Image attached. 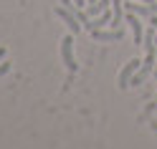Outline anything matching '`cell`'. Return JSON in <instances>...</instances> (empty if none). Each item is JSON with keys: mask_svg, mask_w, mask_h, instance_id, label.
Wrapping results in <instances>:
<instances>
[{"mask_svg": "<svg viewBox=\"0 0 157 149\" xmlns=\"http://www.w3.org/2000/svg\"><path fill=\"white\" fill-rule=\"evenodd\" d=\"M61 58H63V66L68 68V73H76L78 71V63L74 58V35H66L61 41Z\"/></svg>", "mask_w": 157, "mask_h": 149, "instance_id": "obj_1", "label": "cell"}, {"mask_svg": "<svg viewBox=\"0 0 157 149\" xmlns=\"http://www.w3.org/2000/svg\"><path fill=\"white\" fill-rule=\"evenodd\" d=\"M56 15L61 18V20H63V23H66L68 28H71V33H78V31H81V28H84L81 23H78V18L74 15V10H68L66 5H61V8H56Z\"/></svg>", "mask_w": 157, "mask_h": 149, "instance_id": "obj_2", "label": "cell"}, {"mask_svg": "<svg viewBox=\"0 0 157 149\" xmlns=\"http://www.w3.org/2000/svg\"><path fill=\"white\" fill-rule=\"evenodd\" d=\"M140 66H142V61L132 58V61L122 68V73H119V88H129V81H132V76L140 71Z\"/></svg>", "mask_w": 157, "mask_h": 149, "instance_id": "obj_3", "label": "cell"}, {"mask_svg": "<svg viewBox=\"0 0 157 149\" xmlns=\"http://www.w3.org/2000/svg\"><path fill=\"white\" fill-rule=\"evenodd\" d=\"M127 23H129V28H132L134 46H144V28H142V23H140V15L129 13V15H127Z\"/></svg>", "mask_w": 157, "mask_h": 149, "instance_id": "obj_4", "label": "cell"}, {"mask_svg": "<svg viewBox=\"0 0 157 149\" xmlns=\"http://www.w3.org/2000/svg\"><path fill=\"white\" fill-rule=\"evenodd\" d=\"M91 35H94V41H122L124 31H122V28H114V31L106 33V31H101V28H94Z\"/></svg>", "mask_w": 157, "mask_h": 149, "instance_id": "obj_5", "label": "cell"}, {"mask_svg": "<svg viewBox=\"0 0 157 149\" xmlns=\"http://www.w3.org/2000/svg\"><path fill=\"white\" fill-rule=\"evenodd\" d=\"M112 18H114V10H112V8H106V10H104L99 18H94L91 31H94V28H104V25H109V23H112Z\"/></svg>", "mask_w": 157, "mask_h": 149, "instance_id": "obj_6", "label": "cell"}, {"mask_svg": "<svg viewBox=\"0 0 157 149\" xmlns=\"http://www.w3.org/2000/svg\"><path fill=\"white\" fill-rule=\"evenodd\" d=\"M8 71H10V63H0V78H3Z\"/></svg>", "mask_w": 157, "mask_h": 149, "instance_id": "obj_7", "label": "cell"}, {"mask_svg": "<svg viewBox=\"0 0 157 149\" xmlns=\"http://www.w3.org/2000/svg\"><path fill=\"white\" fill-rule=\"evenodd\" d=\"M74 5H78V8H86V5H89V0H74Z\"/></svg>", "mask_w": 157, "mask_h": 149, "instance_id": "obj_8", "label": "cell"}, {"mask_svg": "<svg viewBox=\"0 0 157 149\" xmlns=\"http://www.w3.org/2000/svg\"><path fill=\"white\" fill-rule=\"evenodd\" d=\"M150 23H152V28L157 31V15H152V20H150Z\"/></svg>", "mask_w": 157, "mask_h": 149, "instance_id": "obj_9", "label": "cell"}, {"mask_svg": "<svg viewBox=\"0 0 157 149\" xmlns=\"http://www.w3.org/2000/svg\"><path fill=\"white\" fill-rule=\"evenodd\" d=\"M5 53H8L5 48H0V63H3V58H5Z\"/></svg>", "mask_w": 157, "mask_h": 149, "instance_id": "obj_10", "label": "cell"}, {"mask_svg": "<svg viewBox=\"0 0 157 149\" xmlns=\"http://www.w3.org/2000/svg\"><path fill=\"white\" fill-rule=\"evenodd\" d=\"M155 48H157V33H155Z\"/></svg>", "mask_w": 157, "mask_h": 149, "instance_id": "obj_11", "label": "cell"}, {"mask_svg": "<svg viewBox=\"0 0 157 149\" xmlns=\"http://www.w3.org/2000/svg\"><path fill=\"white\" fill-rule=\"evenodd\" d=\"M142 3H155V0H142Z\"/></svg>", "mask_w": 157, "mask_h": 149, "instance_id": "obj_12", "label": "cell"}, {"mask_svg": "<svg viewBox=\"0 0 157 149\" xmlns=\"http://www.w3.org/2000/svg\"><path fill=\"white\" fill-rule=\"evenodd\" d=\"M155 78H157V71H155Z\"/></svg>", "mask_w": 157, "mask_h": 149, "instance_id": "obj_13", "label": "cell"}]
</instances>
